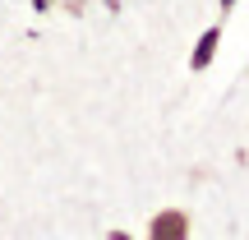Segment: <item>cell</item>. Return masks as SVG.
Wrapping results in <instances>:
<instances>
[{"label":"cell","mask_w":249,"mask_h":240,"mask_svg":"<svg viewBox=\"0 0 249 240\" xmlns=\"http://www.w3.org/2000/svg\"><path fill=\"white\" fill-rule=\"evenodd\" d=\"M185 231H189V226H185L180 213H161L157 222H152V236H157V240H176V236H185Z\"/></svg>","instance_id":"6da1fadb"},{"label":"cell","mask_w":249,"mask_h":240,"mask_svg":"<svg viewBox=\"0 0 249 240\" xmlns=\"http://www.w3.org/2000/svg\"><path fill=\"white\" fill-rule=\"evenodd\" d=\"M213 51H217V33H208V37H203V42H198V46H194V70H203V65H208V60H213Z\"/></svg>","instance_id":"7a4b0ae2"}]
</instances>
